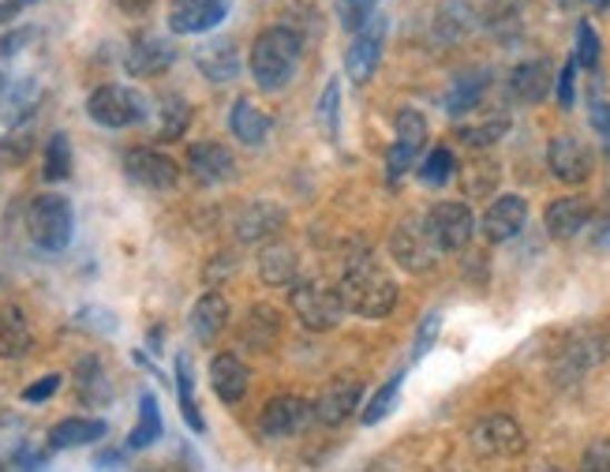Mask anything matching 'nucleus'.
<instances>
[{
    "instance_id": "1",
    "label": "nucleus",
    "mask_w": 610,
    "mask_h": 472,
    "mask_svg": "<svg viewBox=\"0 0 610 472\" xmlns=\"http://www.w3.org/2000/svg\"><path fill=\"white\" fill-rule=\"evenodd\" d=\"M337 296L345 304V312L364 315V319H386L397 307V282L390 278L386 266L375 263L371 252H356L345 259Z\"/></svg>"
},
{
    "instance_id": "2",
    "label": "nucleus",
    "mask_w": 610,
    "mask_h": 472,
    "mask_svg": "<svg viewBox=\"0 0 610 472\" xmlns=\"http://www.w3.org/2000/svg\"><path fill=\"white\" fill-rule=\"evenodd\" d=\"M299 57H304V38L288 27H270L255 38L252 46V76L263 90H285L296 79Z\"/></svg>"
},
{
    "instance_id": "3",
    "label": "nucleus",
    "mask_w": 610,
    "mask_h": 472,
    "mask_svg": "<svg viewBox=\"0 0 610 472\" xmlns=\"http://www.w3.org/2000/svg\"><path fill=\"white\" fill-rule=\"evenodd\" d=\"M27 229H30V240H35L41 252H65L71 244V233H76L71 203L53 191L38 195L27 207Z\"/></svg>"
},
{
    "instance_id": "4",
    "label": "nucleus",
    "mask_w": 610,
    "mask_h": 472,
    "mask_svg": "<svg viewBox=\"0 0 610 472\" xmlns=\"http://www.w3.org/2000/svg\"><path fill=\"white\" fill-rule=\"evenodd\" d=\"M288 307H293V315L304 323V331H315V334L334 331L341 315H345V304H341L337 289H329L323 282H296L293 289H288Z\"/></svg>"
},
{
    "instance_id": "5",
    "label": "nucleus",
    "mask_w": 610,
    "mask_h": 472,
    "mask_svg": "<svg viewBox=\"0 0 610 472\" xmlns=\"http://www.w3.org/2000/svg\"><path fill=\"white\" fill-rule=\"evenodd\" d=\"M472 450L480 458L502 461V458H521L529 450V435L516 424L510 413H488L472 424Z\"/></svg>"
},
{
    "instance_id": "6",
    "label": "nucleus",
    "mask_w": 610,
    "mask_h": 472,
    "mask_svg": "<svg viewBox=\"0 0 610 472\" xmlns=\"http://www.w3.org/2000/svg\"><path fill=\"white\" fill-rule=\"evenodd\" d=\"M87 112L101 128H131L147 120V98L131 87L109 83V87H98L95 95L87 98Z\"/></svg>"
},
{
    "instance_id": "7",
    "label": "nucleus",
    "mask_w": 610,
    "mask_h": 472,
    "mask_svg": "<svg viewBox=\"0 0 610 472\" xmlns=\"http://www.w3.org/2000/svg\"><path fill=\"white\" fill-rule=\"evenodd\" d=\"M423 225H427V236L439 252H464L475 236V214L469 203H457V199L434 203Z\"/></svg>"
},
{
    "instance_id": "8",
    "label": "nucleus",
    "mask_w": 610,
    "mask_h": 472,
    "mask_svg": "<svg viewBox=\"0 0 610 472\" xmlns=\"http://www.w3.org/2000/svg\"><path fill=\"white\" fill-rule=\"evenodd\" d=\"M386 35H390V19L386 16H371L364 27L356 30L353 46L345 53V71L356 87L371 83V76L378 71L382 49H386Z\"/></svg>"
},
{
    "instance_id": "9",
    "label": "nucleus",
    "mask_w": 610,
    "mask_h": 472,
    "mask_svg": "<svg viewBox=\"0 0 610 472\" xmlns=\"http://www.w3.org/2000/svg\"><path fill=\"white\" fill-rule=\"evenodd\" d=\"M390 255H394L397 266H405L409 274H427L434 263H439V248L427 236V225L420 218H405L390 233Z\"/></svg>"
},
{
    "instance_id": "10",
    "label": "nucleus",
    "mask_w": 610,
    "mask_h": 472,
    "mask_svg": "<svg viewBox=\"0 0 610 472\" xmlns=\"http://www.w3.org/2000/svg\"><path fill=\"white\" fill-rule=\"evenodd\" d=\"M312 420H315L312 402H304V397H296V394H277L266 402L258 427H263L266 439H288V435H299Z\"/></svg>"
},
{
    "instance_id": "11",
    "label": "nucleus",
    "mask_w": 610,
    "mask_h": 472,
    "mask_svg": "<svg viewBox=\"0 0 610 472\" xmlns=\"http://www.w3.org/2000/svg\"><path fill=\"white\" fill-rule=\"evenodd\" d=\"M124 173H128L136 184H142V188H150V191H169L173 184L180 180L177 161H173L169 154L150 150V147H136V150L124 154Z\"/></svg>"
},
{
    "instance_id": "12",
    "label": "nucleus",
    "mask_w": 610,
    "mask_h": 472,
    "mask_svg": "<svg viewBox=\"0 0 610 472\" xmlns=\"http://www.w3.org/2000/svg\"><path fill=\"white\" fill-rule=\"evenodd\" d=\"M177 65V49H173L169 38L161 35H142L128 46V57H124V68H128L131 79H154L161 71H169Z\"/></svg>"
},
{
    "instance_id": "13",
    "label": "nucleus",
    "mask_w": 610,
    "mask_h": 472,
    "mask_svg": "<svg viewBox=\"0 0 610 472\" xmlns=\"http://www.w3.org/2000/svg\"><path fill=\"white\" fill-rule=\"evenodd\" d=\"M547 169L562 184H584L592 177V150L577 136H554L547 147Z\"/></svg>"
},
{
    "instance_id": "14",
    "label": "nucleus",
    "mask_w": 610,
    "mask_h": 472,
    "mask_svg": "<svg viewBox=\"0 0 610 472\" xmlns=\"http://www.w3.org/2000/svg\"><path fill=\"white\" fill-rule=\"evenodd\" d=\"M229 16V0H173L169 30L173 35H206Z\"/></svg>"
},
{
    "instance_id": "15",
    "label": "nucleus",
    "mask_w": 610,
    "mask_h": 472,
    "mask_svg": "<svg viewBox=\"0 0 610 472\" xmlns=\"http://www.w3.org/2000/svg\"><path fill=\"white\" fill-rule=\"evenodd\" d=\"M610 356V334L603 326H581L565 337V348H562V364L570 367L573 375L588 372V367L603 364Z\"/></svg>"
},
{
    "instance_id": "16",
    "label": "nucleus",
    "mask_w": 610,
    "mask_h": 472,
    "mask_svg": "<svg viewBox=\"0 0 610 472\" xmlns=\"http://www.w3.org/2000/svg\"><path fill=\"white\" fill-rule=\"evenodd\" d=\"M524 222H529V203L521 195H499L488 207V214H483L480 229L491 244H505L524 229Z\"/></svg>"
},
{
    "instance_id": "17",
    "label": "nucleus",
    "mask_w": 610,
    "mask_h": 472,
    "mask_svg": "<svg viewBox=\"0 0 610 472\" xmlns=\"http://www.w3.org/2000/svg\"><path fill=\"white\" fill-rule=\"evenodd\" d=\"M360 397H364V383H360V378H334V383L323 390V397L315 402V420L326 427L345 424V420L356 413Z\"/></svg>"
},
{
    "instance_id": "18",
    "label": "nucleus",
    "mask_w": 610,
    "mask_h": 472,
    "mask_svg": "<svg viewBox=\"0 0 610 472\" xmlns=\"http://www.w3.org/2000/svg\"><path fill=\"white\" fill-rule=\"evenodd\" d=\"M188 169L199 184H225L236 177V158L222 147V142L203 139L188 147Z\"/></svg>"
},
{
    "instance_id": "19",
    "label": "nucleus",
    "mask_w": 610,
    "mask_h": 472,
    "mask_svg": "<svg viewBox=\"0 0 610 472\" xmlns=\"http://www.w3.org/2000/svg\"><path fill=\"white\" fill-rule=\"evenodd\" d=\"M288 214L277 207L270 199H258V203H247L244 214L236 218V236L244 244H263V240H274L277 233L285 229Z\"/></svg>"
},
{
    "instance_id": "20",
    "label": "nucleus",
    "mask_w": 610,
    "mask_h": 472,
    "mask_svg": "<svg viewBox=\"0 0 610 472\" xmlns=\"http://www.w3.org/2000/svg\"><path fill=\"white\" fill-rule=\"evenodd\" d=\"M195 68L203 71L210 83L225 87L240 76V53H236V42L233 38H210L195 49Z\"/></svg>"
},
{
    "instance_id": "21",
    "label": "nucleus",
    "mask_w": 610,
    "mask_h": 472,
    "mask_svg": "<svg viewBox=\"0 0 610 472\" xmlns=\"http://www.w3.org/2000/svg\"><path fill=\"white\" fill-rule=\"evenodd\" d=\"M513 101H524V106H535L554 90V68L551 60H524L510 71V83H505Z\"/></svg>"
},
{
    "instance_id": "22",
    "label": "nucleus",
    "mask_w": 610,
    "mask_h": 472,
    "mask_svg": "<svg viewBox=\"0 0 610 472\" xmlns=\"http://www.w3.org/2000/svg\"><path fill=\"white\" fill-rule=\"evenodd\" d=\"M282 312L270 304H252L240 323V342L252 348V353H270V348L282 342Z\"/></svg>"
},
{
    "instance_id": "23",
    "label": "nucleus",
    "mask_w": 610,
    "mask_h": 472,
    "mask_svg": "<svg viewBox=\"0 0 610 472\" xmlns=\"http://www.w3.org/2000/svg\"><path fill=\"white\" fill-rule=\"evenodd\" d=\"M543 222L554 240H573V236L584 233V225L592 222V203H588L584 195H562V199H554L551 207H547Z\"/></svg>"
},
{
    "instance_id": "24",
    "label": "nucleus",
    "mask_w": 610,
    "mask_h": 472,
    "mask_svg": "<svg viewBox=\"0 0 610 472\" xmlns=\"http://www.w3.org/2000/svg\"><path fill=\"white\" fill-rule=\"evenodd\" d=\"M210 386L225 405L244 402L247 386H252V367H247L236 353H217L210 361Z\"/></svg>"
},
{
    "instance_id": "25",
    "label": "nucleus",
    "mask_w": 610,
    "mask_h": 472,
    "mask_svg": "<svg viewBox=\"0 0 610 472\" xmlns=\"http://www.w3.org/2000/svg\"><path fill=\"white\" fill-rule=\"evenodd\" d=\"M229 128L244 147H263V142L270 139L274 125H270V112L263 106H255L252 98H236L229 112Z\"/></svg>"
},
{
    "instance_id": "26",
    "label": "nucleus",
    "mask_w": 610,
    "mask_h": 472,
    "mask_svg": "<svg viewBox=\"0 0 610 472\" xmlns=\"http://www.w3.org/2000/svg\"><path fill=\"white\" fill-rule=\"evenodd\" d=\"M296 274H299V255L288 244H266L258 252V278L270 285V289H293Z\"/></svg>"
},
{
    "instance_id": "27",
    "label": "nucleus",
    "mask_w": 610,
    "mask_h": 472,
    "mask_svg": "<svg viewBox=\"0 0 610 472\" xmlns=\"http://www.w3.org/2000/svg\"><path fill=\"white\" fill-rule=\"evenodd\" d=\"M229 326V301L222 293H203L191 307V334L199 342H214Z\"/></svg>"
},
{
    "instance_id": "28",
    "label": "nucleus",
    "mask_w": 610,
    "mask_h": 472,
    "mask_svg": "<svg viewBox=\"0 0 610 472\" xmlns=\"http://www.w3.org/2000/svg\"><path fill=\"white\" fill-rule=\"evenodd\" d=\"M76 390H79V402L90 405V409H101L112 402V386H109V375L101 367L98 356H87V361L76 364Z\"/></svg>"
},
{
    "instance_id": "29",
    "label": "nucleus",
    "mask_w": 610,
    "mask_h": 472,
    "mask_svg": "<svg viewBox=\"0 0 610 472\" xmlns=\"http://www.w3.org/2000/svg\"><path fill=\"white\" fill-rule=\"evenodd\" d=\"M488 87H491V71L488 68H475L469 71V76H461L457 83L450 87V95H446V112L450 117H464V112H472L475 106L483 101V95H488Z\"/></svg>"
},
{
    "instance_id": "30",
    "label": "nucleus",
    "mask_w": 610,
    "mask_h": 472,
    "mask_svg": "<svg viewBox=\"0 0 610 472\" xmlns=\"http://www.w3.org/2000/svg\"><path fill=\"white\" fill-rule=\"evenodd\" d=\"M30 345H35V337H30L23 312L0 307V361H19V356L30 353Z\"/></svg>"
},
{
    "instance_id": "31",
    "label": "nucleus",
    "mask_w": 610,
    "mask_h": 472,
    "mask_svg": "<svg viewBox=\"0 0 610 472\" xmlns=\"http://www.w3.org/2000/svg\"><path fill=\"white\" fill-rule=\"evenodd\" d=\"M106 435V424L101 420H90V416H68L49 431V446L53 450H71V446H87V443H98Z\"/></svg>"
},
{
    "instance_id": "32",
    "label": "nucleus",
    "mask_w": 610,
    "mask_h": 472,
    "mask_svg": "<svg viewBox=\"0 0 610 472\" xmlns=\"http://www.w3.org/2000/svg\"><path fill=\"white\" fill-rule=\"evenodd\" d=\"M161 125H158V142H177L191 125V106L180 95L161 98Z\"/></svg>"
},
{
    "instance_id": "33",
    "label": "nucleus",
    "mask_w": 610,
    "mask_h": 472,
    "mask_svg": "<svg viewBox=\"0 0 610 472\" xmlns=\"http://www.w3.org/2000/svg\"><path fill=\"white\" fill-rule=\"evenodd\" d=\"M505 131H510V117H505V112H494V117H488V120H475V125L457 128V139L464 142V147L483 150V147H494Z\"/></svg>"
},
{
    "instance_id": "34",
    "label": "nucleus",
    "mask_w": 610,
    "mask_h": 472,
    "mask_svg": "<svg viewBox=\"0 0 610 472\" xmlns=\"http://www.w3.org/2000/svg\"><path fill=\"white\" fill-rule=\"evenodd\" d=\"M142 413H139V424L131 427L128 435V450H147L150 443L161 439V413H158V397L154 394H142Z\"/></svg>"
},
{
    "instance_id": "35",
    "label": "nucleus",
    "mask_w": 610,
    "mask_h": 472,
    "mask_svg": "<svg viewBox=\"0 0 610 472\" xmlns=\"http://www.w3.org/2000/svg\"><path fill=\"white\" fill-rule=\"evenodd\" d=\"M41 177L49 184H60L71 177V142L65 131H53L46 142V161H41Z\"/></svg>"
},
{
    "instance_id": "36",
    "label": "nucleus",
    "mask_w": 610,
    "mask_h": 472,
    "mask_svg": "<svg viewBox=\"0 0 610 472\" xmlns=\"http://www.w3.org/2000/svg\"><path fill=\"white\" fill-rule=\"evenodd\" d=\"M177 394H180L184 424H188L191 431H206V420H203V413H199V402H195V378H191L188 356H177Z\"/></svg>"
},
{
    "instance_id": "37",
    "label": "nucleus",
    "mask_w": 610,
    "mask_h": 472,
    "mask_svg": "<svg viewBox=\"0 0 610 472\" xmlns=\"http://www.w3.org/2000/svg\"><path fill=\"white\" fill-rule=\"evenodd\" d=\"M453 173H457V158H453L450 147H434L427 158L420 161V180L427 184V188H442V184H450Z\"/></svg>"
},
{
    "instance_id": "38",
    "label": "nucleus",
    "mask_w": 610,
    "mask_h": 472,
    "mask_svg": "<svg viewBox=\"0 0 610 472\" xmlns=\"http://www.w3.org/2000/svg\"><path fill=\"white\" fill-rule=\"evenodd\" d=\"M35 101H38V87L30 83V79H27V83H8L4 95H0V106H4V120L27 117Z\"/></svg>"
},
{
    "instance_id": "39",
    "label": "nucleus",
    "mask_w": 610,
    "mask_h": 472,
    "mask_svg": "<svg viewBox=\"0 0 610 472\" xmlns=\"http://www.w3.org/2000/svg\"><path fill=\"white\" fill-rule=\"evenodd\" d=\"M394 131H397V142H405L412 150H423V142H427V120H423L420 109H401L394 120Z\"/></svg>"
},
{
    "instance_id": "40",
    "label": "nucleus",
    "mask_w": 610,
    "mask_h": 472,
    "mask_svg": "<svg viewBox=\"0 0 610 472\" xmlns=\"http://www.w3.org/2000/svg\"><path fill=\"white\" fill-rule=\"evenodd\" d=\"M337 109H341V83H337V79H329L326 90L318 95V106H315L318 128H323L329 139H337V117H341Z\"/></svg>"
},
{
    "instance_id": "41",
    "label": "nucleus",
    "mask_w": 610,
    "mask_h": 472,
    "mask_svg": "<svg viewBox=\"0 0 610 472\" xmlns=\"http://www.w3.org/2000/svg\"><path fill=\"white\" fill-rule=\"evenodd\" d=\"M401 378H405V372H397L390 383H382V390L375 397H371V405L364 409V424H378L382 416L390 413V409L397 405V394H401Z\"/></svg>"
},
{
    "instance_id": "42",
    "label": "nucleus",
    "mask_w": 610,
    "mask_h": 472,
    "mask_svg": "<svg viewBox=\"0 0 610 472\" xmlns=\"http://www.w3.org/2000/svg\"><path fill=\"white\" fill-rule=\"evenodd\" d=\"M599 53H603V46H599V35L596 27L588 23H577V49H573V60L581 68H599Z\"/></svg>"
},
{
    "instance_id": "43",
    "label": "nucleus",
    "mask_w": 610,
    "mask_h": 472,
    "mask_svg": "<svg viewBox=\"0 0 610 472\" xmlns=\"http://www.w3.org/2000/svg\"><path fill=\"white\" fill-rule=\"evenodd\" d=\"M334 8H337V19H341V27L345 30H356L367 23L371 16H375V8H378V0H334Z\"/></svg>"
},
{
    "instance_id": "44",
    "label": "nucleus",
    "mask_w": 610,
    "mask_h": 472,
    "mask_svg": "<svg viewBox=\"0 0 610 472\" xmlns=\"http://www.w3.org/2000/svg\"><path fill=\"white\" fill-rule=\"evenodd\" d=\"M439 331H442V312H427L416 331V345H412V361H423L431 353V345L439 342Z\"/></svg>"
},
{
    "instance_id": "45",
    "label": "nucleus",
    "mask_w": 610,
    "mask_h": 472,
    "mask_svg": "<svg viewBox=\"0 0 610 472\" xmlns=\"http://www.w3.org/2000/svg\"><path fill=\"white\" fill-rule=\"evenodd\" d=\"M494 180H499V166H494V161H475V166H469V177H464V191L488 195L494 188Z\"/></svg>"
},
{
    "instance_id": "46",
    "label": "nucleus",
    "mask_w": 610,
    "mask_h": 472,
    "mask_svg": "<svg viewBox=\"0 0 610 472\" xmlns=\"http://www.w3.org/2000/svg\"><path fill=\"white\" fill-rule=\"evenodd\" d=\"M554 95H558V106H562V109H573V95H577V60H573V57L565 60L562 71H558Z\"/></svg>"
},
{
    "instance_id": "47",
    "label": "nucleus",
    "mask_w": 610,
    "mask_h": 472,
    "mask_svg": "<svg viewBox=\"0 0 610 472\" xmlns=\"http://www.w3.org/2000/svg\"><path fill=\"white\" fill-rule=\"evenodd\" d=\"M30 154V128H23V131H12V136H4L0 139V158L4 161H23Z\"/></svg>"
},
{
    "instance_id": "48",
    "label": "nucleus",
    "mask_w": 610,
    "mask_h": 472,
    "mask_svg": "<svg viewBox=\"0 0 610 472\" xmlns=\"http://www.w3.org/2000/svg\"><path fill=\"white\" fill-rule=\"evenodd\" d=\"M581 472H610V439H599L581 454Z\"/></svg>"
},
{
    "instance_id": "49",
    "label": "nucleus",
    "mask_w": 610,
    "mask_h": 472,
    "mask_svg": "<svg viewBox=\"0 0 610 472\" xmlns=\"http://www.w3.org/2000/svg\"><path fill=\"white\" fill-rule=\"evenodd\" d=\"M60 383H65V378H60L57 372H53V375H41L35 386H27V390H23V402H30V405L49 402V397H53L57 390H60Z\"/></svg>"
},
{
    "instance_id": "50",
    "label": "nucleus",
    "mask_w": 610,
    "mask_h": 472,
    "mask_svg": "<svg viewBox=\"0 0 610 472\" xmlns=\"http://www.w3.org/2000/svg\"><path fill=\"white\" fill-rule=\"evenodd\" d=\"M592 128L599 131V139H603V147L610 154V101H592Z\"/></svg>"
},
{
    "instance_id": "51",
    "label": "nucleus",
    "mask_w": 610,
    "mask_h": 472,
    "mask_svg": "<svg viewBox=\"0 0 610 472\" xmlns=\"http://www.w3.org/2000/svg\"><path fill=\"white\" fill-rule=\"evenodd\" d=\"M30 38H35V30H12V35H4V38H0V57H12L16 53V49H23L27 42H30Z\"/></svg>"
},
{
    "instance_id": "52",
    "label": "nucleus",
    "mask_w": 610,
    "mask_h": 472,
    "mask_svg": "<svg viewBox=\"0 0 610 472\" xmlns=\"http://www.w3.org/2000/svg\"><path fill=\"white\" fill-rule=\"evenodd\" d=\"M30 4H35V0H0V27H4V23H16L19 12H27Z\"/></svg>"
},
{
    "instance_id": "53",
    "label": "nucleus",
    "mask_w": 610,
    "mask_h": 472,
    "mask_svg": "<svg viewBox=\"0 0 610 472\" xmlns=\"http://www.w3.org/2000/svg\"><path fill=\"white\" fill-rule=\"evenodd\" d=\"M117 8L124 16H131V19H139V16H147L150 8H154V0H117Z\"/></svg>"
},
{
    "instance_id": "54",
    "label": "nucleus",
    "mask_w": 610,
    "mask_h": 472,
    "mask_svg": "<svg viewBox=\"0 0 610 472\" xmlns=\"http://www.w3.org/2000/svg\"><path fill=\"white\" fill-rule=\"evenodd\" d=\"M596 244L599 248H610V214L603 222H599V229H596Z\"/></svg>"
},
{
    "instance_id": "55",
    "label": "nucleus",
    "mask_w": 610,
    "mask_h": 472,
    "mask_svg": "<svg viewBox=\"0 0 610 472\" xmlns=\"http://www.w3.org/2000/svg\"><path fill=\"white\" fill-rule=\"evenodd\" d=\"M558 8H581V4H588V0H554Z\"/></svg>"
},
{
    "instance_id": "56",
    "label": "nucleus",
    "mask_w": 610,
    "mask_h": 472,
    "mask_svg": "<svg viewBox=\"0 0 610 472\" xmlns=\"http://www.w3.org/2000/svg\"><path fill=\"white\" fill-rule=\"evenodd\" d=\"M588 4H592V8H599V12H603V8H610V0H588Z\"/></svg>"
},
{
    "instance_id": "57",
    "label": "nucleus",
    "mask_w": 610,
    "mask_h": 472,
    "mask_svg": "<svg viewBox=\"0 0 610 472\" xmlns=\"http://www.w3.org/2000/svg\"><path fill=\"white\" fill-rule=\"evenodd\" d=\"M4 87H8V79H4V76H0V95H4Z\"/></svg>"
}]
</instances>
